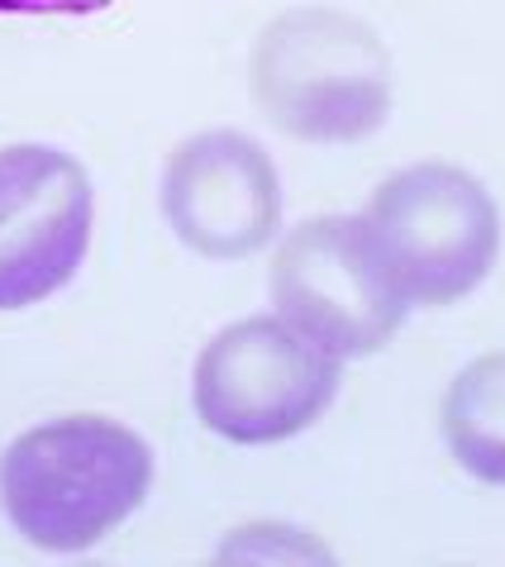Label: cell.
<instances>
[{
  "label": "cell",
  "instance_id": "9c48e42d",
  "mask_svg": "<svg viewBox=\"0 0 505 567\" xmlns=\"http://www.w3.org/2000/svg\"><path fill=\"white\" fill-rule=\"evenodd\" d=\"M110 0H0V14H96Z\"/></svg>",
  "mask_w": 505,
  "mask_h": 567
},
{
  "label": "cell",
  "instance_id": "5b68a950",
  "mask_svg": "<svg viewBox=\"0 0 505 567\" xmlns=\"http://www.w3.org/2000/svg\"><path fill=\"white\" fill-rule=\"evenodd\" d=\"M272 306L296 334L339 362L391 343L410 310L362 215H320L281 239Z\"/></svg>",
  "mask_w": 505,
  "mask_h": 567
},
{
  "label": "cell",
  "instance_id": "52a82bcc",
  "mask_svg": "<svg viewBox=\"0 0 505 567\" xmlns=\"http://www.w3.org/2000/svg\"><path fill=\"white\" fill-rule=\"evenodd\" d=\"M163 215L200 258L262 254L281 225V182L267 148L239 130H205L167 157Z\"/></svg>",
  "mask_w": 505,
  "mask_h": 567
},
{
  "label": "cell",
  "instance_id": "7a4b0ae2",
  "mask_svg": "<svg viewBox=\"0 0 505 567\" xmlns=\"http://www.w3.org/2000/svg\"><path fill=\"white\" fill-rule=\"evenodd\" d=\"M252 101L281 134L306 144H358L391 115V53L358 14L287 10L252 43Z\"/></svg>",
  "mask_w": 505,
  "mask_h": 567
},
{
  "label": "cell",
  "instance_id": "6da1fadb",
  "mask_svg": "<svg viewBox=\"0 0 505 567\" xmlns=\"http://www.w3.org/2000/svg\"><path fill=\"white\" fill-rule=\"evenodd\" d=\"M153 449L105 415L24 430L0 458V511L34 548L82 554L144 506Z\"/></svg>",
  "mask_w": 505,
  "mask_h": 567
},
{
  "label": "cell",
  "instance_id": "277c9868",
  "mask_svg": "<svg viewBox=\"0 0 505 567\" xmlns=\"http://www.w3.org/2000/svg\"><path fill=\"white\" fill-rule=\"evenodd\" d=\"M192 396L210 434L244 449L281 444L334 405L339 358L320 353L281 315H248L200 349Z\"/></svg>",
  "mask_w": 505,
  "mask_h": 567
},
{
  "label": "cell",
  "instance_id": "3957f363",
  "mask_svg": "<svg viewBox=\"0 0 505 567\" xmlns=\"http://www.w3.org/2000/svg\"><path fill=\"white\" fill-rule=\"evenodd\" d=\"M362 225L405 306H453L482 287L501 254L492 192L453 163L401 167L372 192Z\"/></svg>",
  "mask_w": 505,
  "mask_h": 567
},
{
  "label": "cell",
  "instance_id": "ba28073f",
  "mask_svg": "<svg viewBox=\"0 0 505 567\" xmlns=\"http://www.w3.org/2000/svg\"><path fill=\"white\" fill-rule=\"evenodd\" d=\"M439 424L457 467L486 486H505V353H486L453 377Z\"/></svg>",
  "mask_w": 505,
  "mask_h": 567
},
{
  "label": "cell",
  "instance_id": "8992f818",
  "mask_svg": "<svg viewBox=\"0 0 505 567\" xmlns=\"http://www.w3.org/2000/svg\"><path fill=\"white\" fill-rule=\"evenodd\" d=\"M91 177L49 144L0 148V310L49 301L91 248Z\"/></svg>",
  "mask_w": 505,
  "mask_h": 567
}]
</instances>
